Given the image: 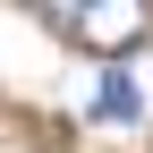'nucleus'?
<instances>
[{
  "instance_id": "obj_1",
  "label": "nucleus",
  "mask_w": 153,
  "mask_h": 153,
  "mask_svg": "<svg viewBox=\"0 0 153 153\" xmlns=\"http://www.w3.org/2000/svg\"><path fill=\"white\" fill-rule=\"evenodd\" d=\"M43 17L68 34V43L102 51V60H119V51H136L153 34V9H145V0H51Z\"/></svg>"
},
{
  "instance_id": "obj_2",
  "label": "nucleus",
  "mask_w": 153,
  "mask_h": 153,
  "mask_svg": "<svg viewBox=\"0 0 153 153\" xmlns=\"http://www.w3.org/2000/svg\"><path fill=\"white\" fill-rule=\"evenodd\" d=\"M94 119H136V76H128V68H102V85H94Z\"/></svg>"
}]
</instances>
